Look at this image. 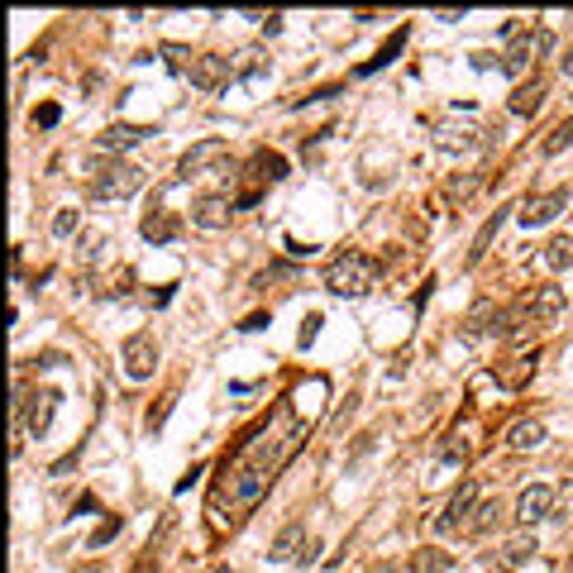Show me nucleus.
I'll list each match as a JSON object with an SVG mask.
<instances>
[{
  "mask_svg": "<svg viewBox=\"0 0 573 573\" xmlns=\"http://www.w3.org/2000/svg\"><path fill=\"white\" fill-rule=\"evenodd\" d=\"M315 325H320V315H311L306 325H301V349H306V344H315Z\"/></svg>",
  "mask_w": 573,
  "mask_h": 573,
  "instance_id": "38",
  "label": "nucleus"
},
{
  "mask_svg": "<svg viewBox=\"0 0 573 573\" xmlns=\"http://www.w3.org/2000/svg\"><path fill=\"white\" fill-rule=\"evenodd\" d=\"M507 320H512V315L502 311L497 301H478V306L464 315V334H468V340H487V334H512Z\"/></svg>",
  "mask_w": 573,
  "mask_h": 573,
  "instance_id": "11",
  "label": "nucleus"
},
{
  "mask_svg": "<svg viewBox=\"0 0 573 573\" xmlns=\"http://www.w3.org/2000/svg\"><path fill=\"white\" fill-rule=\"evenodd\" d=\"M545 263L554 268V273L573 268V234H554V240L545 244Z\"/></svg>",
  "mask_w": 573,
  "mask_h": 573,
  "instance_id": "23",
  "label": "nucleus"
},
{
  "mask_svg": "<svg viewBox=\"0 0 573 573\" xmlns=\"http://www.w3.org/2000/svg\"><path fill=\"white\" fill-rule=\"evenodd\" d=\"M445 568H449L445 550H416L411 554V573H445Z\"/></svg>",
  "mask_w": 573,
  "mask_h": 573,
  "instance_id": "25",
  "label": "nucleus"
},
{
  "mask_svg": "<svg viewBox=\"0 0 573 573\" xmlns=\"http://www.w3.org/2000/svg\"><path fill=\"white\" fill-rule=\"evenodd\" d=\"M540 445H545V426H540V420H516V426L507 430V449H516V454H531Z\"/></svg>",
  "mask_w": 573,
  "mask_h": 573,
  "instance_id": "19",
  "label": "nucleus"
},
{
  "mask_svg": "<svg viewBox=\"0 0 573 573\" xmlns=\"http://www.w3.org/2000/svg\"><path fill=\"white\" fill-rule=\"evenodd\" d=\"M568 206V187H550V192H531L526 201L516 206V221L526 225V230H535V225H550L554 215H559Z\"/></svg>",
  "mask_w": 573,
  "mask_h": 573,
  "instance_id": "7",
  "label": "nucleus"
},
{
  "mask_svg": "<svg viewBox=\"0 0 573 573\" xmlns=\"http://www.w3.org/2000/svg\"><path fill=\"white\" fill-rule=\"evenodd\" d=\"M192 87L196 91H206V96H215V91H225L230 87V77H234V67H230V58H221V53H201L196 62H192Z\"/></svg>",
  "mask_w": 573,
  "mask_h": 573,
  "instance_id": "9",
  "label": "nucleus"
},
{
  "mask_svg": "<svg viewBox=\"0 0 573 573\" xmlns=\"http://www.w3.org/2000/svg\"><path fill=\"white\" fill-rule=\"evenodd\" d=\"M407 39H411V29H407V24H401V29L392 33V39H387V43L378 48V58H373V62H363V67H359V77H373V72H378V67H387V62H392V58L401 53V43H407Z\"/></svg>",
  "mask_w": 573,
  "mask_h": 573,
  "instance_id": "22",
  "label": "nucleus"
},
{
  "mask_svg": "<svg viewBox=\"0 0 573 573\" xmlns=\"http://www.w3.org/2000/svg\"><path fill=\"white\" fill-rule=\"evenodd\" d=\"M502 573H512V568H502Z\"/></svg>",
  "mask_w": 573,
  "mask_h": 573,
  "instance_id": "42",
  "label": "nucleus"
},
{
  "mask_svg": "<svg viewBox=\"0 0 573 573\" xmlns=\"http://www.w3.org/2000/svg\"><path fill=\"white\" fill-rule=\"evenodd\" d=\"M545 96H550V81H545V77L521 81V87L512 91V100H507V110H512V115H521V120H531V115L545 106Z\"/></svg>",
  "mask_w": 573,
  "mask_h": 573,
  "instance_id": "14",
  "label": "nucleus"
},
{
  "mask_svg": "<svg viewBox=\"0 0 573 573\" xmlns=\"http://www.w3.org/2000/svg\"><path fill=\"white\" fill-rule=\"evenodd\" d=\"M163 58H167V67H173V72H192V62H196L182 43H163Z\"/></svg>",
  "mask_w": 573,
  "mask_h": 573,
  "instance_id": "32",
  "label": "nucleus"
},
{
  "mask_svg": "<svg viewBox=\"0 0 573 573\" xmlns=\"http://www.w3.org/2000/svg\"><path fill=\"white\" fill-rule=\"evenodd\" d=\"M531 53H535V58H550V53H554V33H550V29H535V33H531Z\"/></svg>",
  "mask_w": 573,
  "mask_h": 573,
  "instance_id": "34",
  "label": "nucleus"
},
{
  "mask_svg": "<svg viewBox=\"0 0 573 573\" xmlns=\"http://www.w3.org/2000/svg\"><path fill=\"white\" fill-rule=\"evenodd\" d=\"M531 554H535V535L521 526L512 540H507V564H521V559H531Z\"/></svg>",
  "mask_w": 573,
  "mask_h": 573,
  "instance_id": "28",
  "label": "nucleus"
},
{
  "mask_svg": "<svg viewBox=\"0 0 573 573\" xmlns=\"http://www.w3.org/2000/svg\"><path fill=\"white\" fill-rule=\"evenodd\" d=\"M81 230V215L77 211H58L53 215V234H58V240H67V234H77Z\"/></svg>",
  "mask_w": 573,
  "mask_h": 573,
  "instance_id": "33",
  "label": "nucleus"
},
{
  "mask_svg": "<svg viewBox=\"0 0 573 573\" xmlns=\"http://www.w3.org/2000/svg\"><path fill=\"white\" fill-rule=\"evenodd\" d=\"M478 139H474V129H440V148H459V154H468V148H474Z\"/></svg>",
  "mask_w": 573,
  "mask_h": 573,
  "instance_id": "31",
  "label": "nucleus"
},
{
  "mask_svg": "<svg viewBox=\"0 0 573 573\" xmlns=\"http://www.w3.org/2000/svg\"><path fill=\"white\" fill-rule=\"evenodd\" d=\"M230 215H234V201L221 196V192H211V196H196V206H192V225L196 230H230Z\"/></svg>",
  "mask_w": 573,
  "mask_h": 573,
  "instance_id": "12",
  "label": "nucleus"
},
{
  "mask_svg": "<svg viewBox=\"0 0 573 573\" xmlns=\"http://www.w3.org/2000/svg\"><path fill=\"white\" fill-rule=\"evenodd\" d=\"M120 359H125V373L134 382H148V378L158 373V340L148 330H134V334H125Z\"/></svg>",
  "mask_w": 573,
  "mask_h": 573,
  "instance_id": "5",
  "label": "nucleus"
},
{
  "mask_svg": "<svg viewBox=\"0 0 573 573\" xmlns=\"http://www.w3.org/2000/svg\"><path fill=\"white\" fill-rule=\"evenodd\" d=\"M120 531H125V516H106V521H100V526L91 531V540H87V545H91V550H100V545H110Z\"/></svg>",
  "mask_w": 573,
  "mask_h": 573,
  "instance_id": "30",
  "label": "nucleus"
},
{
  "mask_svg": "<svg viewBox=\"0 0 573 573\" xmlns=\"http://www.w3.org/2000/svg\"><path fill=\"white\" fill-rule=\"evenodd\" d=\"M58 115H62L58 106H39V110H33V125H43V129H53V125H58Z\"/></svg>",
  "mask_w": 573,
  "mask_h": 573,
  "instance_id": "35",
  "label": "nucleus"
},
{
  "mask_svg": "<svg viewBox=\"0 0 573 573\" xmlns=\"http://www.w3.org/2000/svg\"><path fill=\"white\" fill-rule=\"evenodd\" d=\"M378 282V258L359 254V249H344L325 263V286L334 296H368Z\"/></svg>",
  "mask_w": 573,
  "mask_h": 573,
  "instance_id": "2",
  "label": "nucleus"
},
{
  "mask_svg": "<svg viewBox=\"0 0 573 573\" xmlns=\"http://www.w3.org/2000/svg\"><path fill=\"white\" fill-rule=\"evenodd\" d=\"M478 502H483V487H478V483H464L459 493L449 497V507H445L440 516H435V535H454V531H468V521H474Z\"/></svg>",
  "mask_w": 573,
  "mask_h": 573,
  "instance_id": "6",
  "label": "nucleus"
},
{
  "mask_svg": "<svg viewBox=\"0 0 573 573\" xmlns=\"http://www.w3.org/2000/svg\"><path fill=\"white\" fill-rule=\"evenodd\" d=\"M564 306H568L564 286H559V282H540V286L526 296V320H531V325H554V320L564 315Z\"/></svg>",
  "mask_w": 573,
  "mask_h": 573,
  "instance_id": "8",
  "label": "nucleus"
},
{
  "mask_svg": "<svg viewBox=\"0 0 573 573\" xmlns=\"http://www.w3.org/2000/svg\"><path fill=\"white\" fill-rule=\"evenodd\" d=\"M378 573H401V568H397V564H382V568H378Z\"/></svg>",
  "mask_w": 573,
  "mask_h": 573,
  "instance_id": "41",
  "label": "nucleus"
},
{
  "mask_svg": "<svg viewBox=\"0 0 573 573\" xmlns=\"http://www.w3.org/2000/svg\"><path fill=\"white\" fill-rule=\"evenodd\" d=\"M301 550H306V526H301V521H292V526H282V531L273 535V545H268V559H273V564H292Z\"/></svg>",
  "mask_w": 573,
  "mask_h": 573,
  "instance_id": "15",
  "label": "nucleus"
},
{
  "mask_svg": "<svg viewBox=\"0 0 573 573\" xmlns=\"http://www.w3.org/2000/svg\"><path fill=\"white\" fill-rule=\"evenodd\" d=\"M531 39H521L516 48H512V53L507 58H502V72H507V77H521V72H526V67H531Z\"/></svg>",
  "mask_w": 573,
  "mask_h": 573,
  "instance_id": "27",
  "label": "nucleus"
},
{
  "mask_svg": "<svg viewBox=\"0 0 573 573\" xmlns=\"http://www.w3.org/2000/svg\"><path fill=\"white\" fill-rule=\"evenodd\" d=\"M230 67H234V77H240V81H258L268 72V53H263V48H240V53L230 58Z\"/></svg>",
  "mask_w": 573,
  "mask_h": 573,
  "instance_id": "20",
  "label": "nucleus"
},
{
  "mask_svg": "<svg viewBox=\"0 0 573 573\" xmlns=\"http://www.w3.org/2000/svg\"><path fill=\"white\" fill-rule=\"evenodd\" d=\"M531 373H535V353H516L507 368H497V382L516 392V387H526V382H531Z\"/></svg>",
  "mask_w": 573,
  "mask_h": 573,
  "instance_id": "21",
  "label": "nucleus"
},
{
  "mask_svg": "<svg viewBox=\"0 0 573 573\" xmlns=\"http://www.w3.org/2000/svg\"><path fill=\"white\" fill-rule=\"evenodd\" d=\"M554 512V487L550 483H531V487H521V497H516V526H540V521Z\"/></svg>",
  "mask_w": 573,
  "mask_h": 573,
  "instance_id": "10",
  "label": "nucleus"
},
{
  "mask_svg": "<svg viewBox=\"0 0 573 573\" xmlns=\"http://www.w3.org/2000/svg\"><path fill=\"white\" fill-rule=\"evenodd\" d=\"M225 163H230V144L225 139H201V144H192L187 154H182L177 177L192 182V177H206V173H225Z\"/></svg>",
  "mask_w": 573,
  "mask_h": 573,
  "instance_id": "4",
  "label": "nucleus"
},
{
  "mask_svg": "<svg viewBox=\"0 0 573 573\" xmlns=\"http://www.w3.org/2000/svg\"><path fill=\"white\" fill-rule=\"evenodd\" d=\"M564 148H573V115H568V120H564L559 129H554L550 139H545V158H559Z\"/></svg>",
  "mask_w": 573,
  "mask_h": 573,
  "instance_id": "29",
  "label": "nucleus"
},
{
  "mask_svg": "<svg viewBox=\"0 0 573 573\" xmlns=\"http://www.w3.org/2000/svg\"><path fill=\"white\" fill-rule=\"evenodd\" d=\"M167 411H173V397H163V401H158V411H148V430H158L163 420H167Z\"/></svg>",
  "mask_w": 573,
  "mask_h": 573,
  "instance_id": "36",
  "label": "nucleus"
},
{
  "mask_svg": "<svg viewBox=\"0 0 573 573\" xmlns=\"http://www.w3.org/2000/svg\"><path fill=\"white\" fill-rule=\"evenodd\" d=\"M96 249H100V234H87V240H81V263H91Z\"/></svg>",
  "mask_w": 573,
  "mask_h": 573,
  "instance_id": "37",
  "label": "nucleus"
},
{
  "mask_svg": "<svg viewBox=\"0 0 573 573\" xmlns=\"http://www.w3.org/2000/svg\"><path fill=\"white\" fill-rule=\"evenodd\" d=\"M144 187V167L139 163H125V158H115V163H96V196H115V201H125Z\"/></svg>",
  "mask_w": 573,
  "mask_h": 573,
  "instance_id": "3",
  "label": "nucleus"
},
{
  "mask_svg": "<svg viewBox=\"0 0 573 573\" xmlns=\"http://www.w3.org/2000/svg\"><path fill=\"white\" fill-rule=\"evenodd\" d=\"M507 211H516V206H497L493 215L483 221V230L474 234V249H468V263H483L487 258V249H493V240H497V230L507 225Z\"/></svg>",
  "mask_w": 573,
  "mask_h": 573,
  "instance_id": "18",
  "label": "nucleus"
},
{
  "mask_svg": "<svg viewBox=\"0 0 573 573\" xmlns=\"http://www.w3.org/2000/svg\"><path fill=\"white\" fill-rule=\"evenodd\" d=\"M148 134H158V129H148V125H110V129L96 139V148H100V154H125V148L144 144Z\"/></svg>",
  "mask_w": 573,
  "mask_h": 573,
  "instance_id": "16",
  "label": "nucleus"
},
{
  "mask_svg": "<svg viewBox=\"0 0 573 573\" xmlns=\"http://www.w3.org/2000/svg\"><path fill=\"white\" fill-rule=\"evenodd\" d=\"M58 392H53V387H43V392H33L29 397V411H24V426H29V435H33V440H43V435H48V426H53V416H58Z\"/></svg>",
  "mask_w": 573,
  "mask_h": 573,
  "instance_id": "13",
  "label": "nucleus"
},
{
  "mask_svg": "<svg viewBox=\"0 0 573 573\" xmlns=\"http://www.w3.org/2000/svg\"><path fill=\"white\" fill-rule=\"evenodd\" d=\"M258 24L263 33H282V14H258Z\"/></svg>",
  "mask_w": 573,
  "mask_h": 573,
  "instance_id": "39",
  "label": "nucleus"
},
{
  "mask_svg": "<svg viewBox=\"0 0 573 573\" xmlns=\"http://www.w3.org/2000/svg\"><path fill=\"white\" fill-rule=\"evenodd\" d=\"M254 173H258L263 182H282V177H286V158H282V154H268V148H263V154L254 158Z\"/></svg>",
  "mask_w": 573,
  "mask_h": 573,
  "instance_id": "26",
  "label": "nucleus"
},
{
  "mask_svg": "<svg viewBox=\"0 0 573 573\" xmlns=\"http://www.w3.org/2000/svg\"><path fill=\"white\" fill-rule=\"evenodd\" d=\"M502 516V502L497 497H483L478 502V512H474V521H468V531L464 535H483V531H493V521Z\"/></svg>",
  "mask_w": 573,
  "mask_h": 573,
  "instance_id": "24",
  "label": "nucleus"
},
{
  "mask_svg": "<svg viewBox=\"0 0 573 573\" xmlns=\"http://www.w3.org/2000/svg\"><path fill=\"white\" fill-rule=\"evenodd\" d=\"M306 430L311 426H301L292 397H286L258 420L254 430L240 435V445L225 454L221 478H215L211 502H206V516H211L215 531H240L244 521L254 516V507L263 502L268 487H273V478L286 468V459L296 454Z\"/></svg>",
  "mask_w": 573,
  "mask_h": 573,
  "instance_id": "1",
  "label": "nucleus"
},
{
  "mask_svg": "<svg viewBox=\"0 0 573 573\" xmlns=\"http://www.w3.org/2000/svg\"><path fill=\"white\" fill-rule=\"evenodd\" d=\"M559 72H564V77H573V39H568V48H564V58H559Z\"/></svg>",
  "mask_w": 573,
  "mask_h": 573,
  "instance_id": "40",
  "label": "nucleus"
},
{
  "mask_svg": "<svg viewBox=\"0 0 573 573\" xmlns=\"http://www.w3.org/2000/svg\"><path fill=\"white\" fill-rule=\"evenodd\" d=\"M177 215L173 211H163V206H154V211H144V221H139V234L148 244H173L177 240Z\"/></svg>",
  "mask_w": 573,
  "mask_h": 573,
  "instance_id": "17",
  "label": "nucleus"
}]
</instances>
